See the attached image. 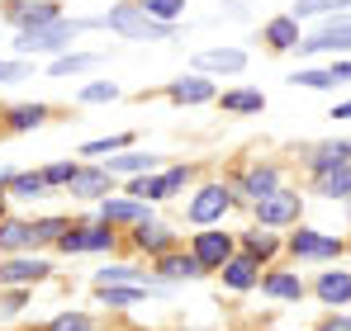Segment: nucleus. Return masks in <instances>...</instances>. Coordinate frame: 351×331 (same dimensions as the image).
Returning <instances> with one entry per match:
<instances>
[{
	"label": "nucleus",
	"instance_id": "nucleus-9",
	"mask_svg": "<svg viewBox=\"0 0 351 331\" xmlns=\"http://www.w3.org/2000/svg\"><path fill=\"white\" fill-rule=\"evenodd\" d=\"M58 246L62 251H105V246H114V232L110 227H71Z\"/></svg>",
	"mask_w": 351,
	"mask_h": 331
},
{
	"label": "nucleus",
	"instance_id": "nucleus-32",
	"mask_svg": "<svg viewBox=\"0 0 351 331\" xmlns=\"http://www.w3.org/2000/svg\"><path fill=\"white\" fill-rule=\"evenodd\" d=\"M105 100H119L114 81H90V85L81 90V105H105Z\"/></svg>",
	"mask_w": 351,
	"mask_h": 331
},
{
	"label": "nucleus",
	"instance_id": "nucleus-36",
	"mask_svg": "<svg viewBox=\"0 0 351 331\" xmlns=\"http://www.w3.org/2000/svg\"><path fill=\"white\" fill-rule=\"evenodd\" d=\"M276 246H280V241H276L271 232H247V256H252V261H256V256H271Z\"/></svg>",
	"mask_w": 351,
	"mask_h": 331
},
{
	"label": "nucleus",
	"instance_id": "nucleus-21",
	"mask_svg": "<svg viewBox=\"0 0 351 331\" xmlns=\"http://www.w3.org/2000/svg\"><path fill=\"white\" fill-rule=\"evenodd\" d=\"M100 289H114V284H133V289H157V284H147V279L138 275V270H128V265H110V270H100L95 275Z\"/></svg>",
	"mask_w": 351,
	"mask_h": 331
},
{
	"label": "nucleus",
	"instance_id": "nucleus-40",
	"mask_svg": "<svg viewBox=\"0 0 351 331\" xmlns=\"http://www.w3.org/2000/svg\"><path fill=\"white\" fill-rule=\"evenodd\" d=\"M76 170H81V166L58 161V166H48V170H43V180H48V185H71V175H76Z\"/></svg>",
	"mask_w": 351,
	"mask_h": 331
},
{
	"label": "nucleus",
	"instance_id": "nucleus-1",
	"mask_svg": "<svg viewBox=\"0 0 351 331\" xmlns=\"http://www.w3.org/2000/svg\"><path fill=\"white\" fill-rule=\"evenodd\" d=\"M105 19H58V24H43V29H29V34H19L14 38V53L29 57V53H62V48H71V38L76 34H86V29H100Z\"/></svg>",
	"mask_w": 351,
	"mask_h": 331
},
{
	"label": "nucleus",
	"instance_id": "nucleus-20",
	"mask_svg": "<svg viewBox=\"0 0 351 331\" xmlns=\"http://www.w3.org/2000/svg\"><path fill=\"white\" fill-rule=\"evenodd\" d=\"M318 194H328V199H347V194H351V166L323 170V175H318Z\"/></svg>",
	"mask_w": 351,
	"mask_h": 331
},
{
	"label": "nucleus",
	"instance_id": "nucleus-43",
	"mask_svg": "<svg viewBox=\"0 0 351 331\" xmlns=\"http://www.w3.org/2000/svg\"><path fill=\"white\" fill-rule=\"evenodd\" d=\"M318 331H351V322H347V317H337V322H328V327H318Z\"/></svg>",
	"mask_w": 351,
	"mask_h": 331
},
{
	"label": "nucleus",
	"instance_id": "nucleus-30",
	"mask_svg": "<svg viewBox=\"0 0 351 331\" xmlns=\"http://www.w3.org/2000/svg\"><path fill=\"white\" fill-rule=\"evenodd\" d=\"M43 118H48L43 105H19V109H10V128H19V133H24V128H38Z\"/></svg>",
	"mask_w": 351,
	"mask_h": 331
},
{
	"label": "nucleus",
	"instance_id": "nucleus-13",
	"mask_svg": "<svg viewBox=\"0 0 351 331\" xmlns=\"http://www.w3.org/2000/svg\"><path fill=\"white\" fill-rule=\"evenodd\" d=\"M266 43L276 48V53H285V48H299L304 38H299V19L294 14H280V19H271L266 24Z\"/></svg>",
	"mask_w": 351,
	"mask_h": 331
},
{
	"label": "nucleus",
	"instance_id": "nucleus-25",
	"mask_svg": "<svg viewBox=\"0 0 351 331\" xmlns=\"http://www.w3.org/2000/svg\"><path fill=\"white\" fill-rule=\"evenodd\" d=\"M90 66H100L95 53H66V57L53 62V76H81V71H90Z\"/></svg>",
	"mask_w": 351,
	"mask_h": 331
},
{
	"label": "nucleus",
	"instance_id": "nucleus-8",
	"mask_svg": "<svg viewBox=\"0 0 351 331\" xmlns=\"http://www.w3.org/2000/svg\"><path fill=\"white\" fill-rule=\"evenodd\" d=\"M185 175H190V170H167V175H157V180H147V175H143V180H133V185H128V194H133V199H143V204H147V199H167V194H176V189L185 185Z\"/></svg>",
	"mask_w": 351,
	"mask_h": 331
},
{
	"label": "nucleus",
	"instance_id": "nucleus-18",
	"mask_svg": "<svg viewBox=\"0 0 351 331\" xmlns=\"http://www.w3.org/2000/svg\"><path fill=\"white\" fill-rule=\"evenodd\" d=\"M110 222H147V204L143 199H114V204H105V227Z\"/></svg>",
	"mask_w": 351,
	"mask_h": 331
},
{
	"label": "nucleus",
	"instance_id": "nucleus-45",
	"mask_svg": "<svg viewBox=\"0 0 351 331\" xmlns=\"http://www.w3.org/2000/svg\"><path fill=\"white\" fill-rule=\"evenodd\" d=\"M0 213H5V194H0Z\"/></svg>",
	"mask_w": 351,
	"mask_h": 331
},
{
	"label": "nucleus",
	"instance_id": "nucleus-31",
	"mask_svg": "<svg viewBox=\"0 0 351 331\" xmlns=\"http://www.w3.org/2000/svg\"><path fill=\"white\" fill-rule=\"evenodd\" d=\"M261 289H266V293H276V298H299V293H304V284H299L294 275H271Z\"/></svg>",
	"mask_w": 351,
	"mask_h": 331
},
{
	"label": "nucleus",
	"instance_id": "nucleus-17",
	"mask_svg": "<svg viewBox=\"0 0 351 331\" xmlns=\"http://www.w3.org/2000/svg\"><path fill=\"white\" fill-rule=\"evenodd\" d=\"M157 270H162V279H199L204 275V265L195 256H162Z\"/></svg>",
	"mask_w": 351,
	"mask_h": 331
},
{
	"label": "nucleus",
	"instance_id": "nucleus-39",
	"mask_svg": "<svg viewBox=\"0 0 351 331\" xmlns=\"http://www.w3.org/2000/svg\"><path fill=\"white\" fill-rule=\"evenodd\" d=\"M24 76H29V62H19V57H14V62H10V57H0V85L24 81Z\"/></svg>",
	"mask_w": 351,
	"mask_h": 331
},
{
	"label": "nucleus",
	"instance_id": "nucleus-33",
	"mask_svg": "<svg viewBox=\"0 0 351 331\" xmlns=\"http://www.w3.org/2000/svg\"><path fill=\"white\" fill-rule=\"evenodd\" d=\"M133 137L128 133H119V137H100V142H86L81 147V157H105V152H119V147H128Z\"/></svg>",
	"mask_w": 351,
	"mask_h": 331
},
{
	"label": "nucleus",
	"instance_id": "nucleus-11",
	"mask_svg": "<svg viewBox=\"0 0 351 331\" xmlns=\"http://www.w3.org/2000/svg\"><path fill=\"white\" fill-rule=\"evenodd\" d=\"M242 189H247V194L261 204V199H271V194L280 189V175H276L271 166H252V170L242 175Z\"/></svg>",
	"mask_w": 351,
	"mask_h": 331
},
{
	"label": "nucleus",
	"instance_id": "nucleus-7",
	"mask_svg": "<svg viewBox=\"0 0 351 331\" xmlns=\"http://www.w3.org/2000/svg\"><path fill=\"white\" fill-rule=\"evenodd\" d=\"M256 218L266 222V227L294 222V218H299V194H290V189H276L271 199H261V204H256Z\"/></svg>",
	"mask_w": 351,
	"mask_h": 331
},
{
	"label": "nucleus",
	"instance_id": "nucleus-16",
	"mask_svg": "<svg viewBox=\"0 0 351 331\" xmlns=\"http://www.w3.org/2000/svg\"><path fill=\"white\" fill-rule=\"evenodd\" d=\"M48 275V261H10L0 265V284H34Z\"/></svg>",
	"mask_w": 351,
	"mask_h": 331
},
{
	"label": "nucleus",
	"instance_id": "nucleus-37",
	"mask_svg": "<svg viewBox=\"0 0 351 331\" xmlns=\"http://www.w3.org/2000/svg\"><path fill=\"white\" fill-rule=\"evenodd\" d=\"M66 232H71V227H66L62 218H43V222H34V237H38V241H62Z\"/></svg>",
	"mask_w": 351,
	"mask_h": 331
},
{
	"label": "nucleus",
	"instance_id": "nucleus-41",
	"mask_svg": "<svg viewBox=\"0 0 351 331\" xmlns=\"http://www.w3.org/2000/svg\"><path fill=\"white\" fill-rule=\"evenodd\" d=\"M48 331H90V317H81V313H66V317H58Z\"/></svg>",
	"mask_w": 351,
	"mask_h": 331
},
{
	"label": "nucleus",
	"instance_id": "nucleus-24",
	"mask_svg": "<svg viewBox=\"0 0 351 331\" xmlns=\"http://www.w3.org/2000/svg\"><path fill=\"white\" fill-rule=\"evenodd\" d=\"M223 279H228L233 289H252V284H256V261H252V256L228 261V265H223Z\"/></svg>",
	"mask_w": 351,
	"mask_h": 331
},
{
	"label": "nucleus",
	"instance_id": "nucleus-26",
	"mask_svg": "<svg viewBox=\"0 0 351 331\" xmlns=\"http://www.w3.org/2000/svg\"><path fill=\"white\" fill-rule=\"evenodd\" d=\"M223 109H233V114H261V109H266V100H261V90H228V95H223Z\"/></svg>",
	"mask_w": 351,
	"mask_h": 331
},
{
	"label": "nucleus",
	"instance_id": "nucleus-28",
	"mask_svg": "<svg viewBox=\"0 0 351 331\" xmlns=\"http://www.w3.org/2000/svg\"><path fill=\"white\" fill-rule=\"evenodd\" d=\"M157 157H143V152H128V157H110V175L114 170H128V175H143V170H152Z\"/></svg>",
	"mask_w": 351,
	"mask_h": 331
},
{
	"label": "nucleus",
	"instance_id": "nucleus-4",
	"mask_svg": "<svg viewBox=\"0 0 351 331\" xmlns=\"http://www.w3.org/2000/svg\"><path fill=\"white\" fill-rule=\"evenodd\" d=\"M228 209H233V194H228L223 185H204V189L190 199V222H219Z\"/></svg>",
	"mask_w": 351,
	"mask_h": 331
},
{
	"label": "nucleus",
	"instance_id": "nucleus-6",
	"mask_svg": "<svg viewBox=\"0 0 351 331\" xmlns=\"http://www.w3.org/2000/svg\"><path fill=\"white\" fill-rule=\"evenodd\" d=\"M195 261H199L204 270H223V265L233 261L228 232H199V237H195Z\"/></svg>",
	"mask_w": 351,
	"mask_h": 331
},
{
	"label": "nucleus",
	"instance_id": "nucleus-12",
	"mask_svg": "<svg viewBox=\"0 0 351 331\" xmlns=\"http://www.w3.org/2000/svg\"><path fill=\"white\" fill-rule=\"evenodd\" d=\"M66 189L76 199H100V194H110V170H76Z\"/></svg>",
	"mask_w": 351,
	"mask_h": 331
},
{
	"label": "nucleus",
	"instance_id": "nucleus-5",
	"mask_svg": "<svg viewBox=\"0 0 351 331\" xmlns=\"http://www.w3.org/2000/svg\"><path fill=\"white\" fill-rule=\"evenodd\" d=\"M347 48H351V14L332 19L328 29H318L313 38L299 43V53H347Z\"/></svg>",
	"mask_w": 351,
	"mask_h": 331
},
{
	"label": "nucleus",
	"instance_id": "nucleus-42",
	"mask_svg": "<svg viewBox=\"0 0 351 331\" xmlns=\"http://www.w3.org/2000/svg\"><path fill=\"white\" fill-rule=\"evenodd\" d=\"M332 81H351V62H337L332 66Z\"/></svg>",
	"mask_w": 351,
	"mask_h": 331
},
{
	"label": "nucleus",
	"instance_id": "nucleus-14",
	"mask_svg": "<svg viewBox=\"0 0 351 331\" xmlns=\"http://www.w3.org/2000/svg\"><path fill=\"white\" fill-rule=\"evenodd\" d=\"M195 66H199V71H242V66H247V53H237V48H214V53L195 57Z\"/></svg>",
	"mask_w": 351,
	"mask_h": 331
},
{
	"label": "nucleus",
	"instance_id": "nucleus-10",
	"mask_svg": "<svg viewBox=\"0 0 351 331\" xmlns=\"http://www.w3.org/2000/svg\"><path fill=\"white\" fill-rule=\"evenodd\" d=\"M167 95H171L176 105H204V100H214V85L204 76H180V81H171Z\"/></svg>",
	"mask_w": 351,
	"mask_h": 331
},
{
	"label": "nucleus",
	"instance_id": "nucleus-22",
	"mask_svg": "<svg viewBox=\"0 0 351 331\" xmlns=\"http://www.w3.org/2000/svg\"><path fill=\"white\" fill-rule=\"evenodd\" d=\"M138 246H143V251H162V256H171V232H167L162 222H143V227H138Z\"/></svg>",
	"mask_w": 351,
	"mask_h": 331
},
{
	"label": "nucleus",
	"instance_id": "nucleus-23",
	"mask_svg": "<svg viewBox=\"0 0 351 331\" xmlns=\"http://www.w3.org/2000/svg\"><path fill=\"white\" fill-rule=\"evenodd\" d=\"M351 0H294V19H313V14H347Z\"/></svg>",
	"mask_w": 351,
	"mask_h": 331
},
{
	"label": "nucleus",
	"instance_id": "nucleus-19",
	"mask_svg": "<svg viewBox=\"0 0 351 331\" xmlns=\"http://www.w3.org/2000/svg\"><path fill=\"white\" fill-rule=\"evenodd\" d=\"M34 241V222H0V251H24Z\"/></svg>",
	"mask_w": 351,
	"mask_h": 331
},
{
	"label": "nucleus",
	"instance_id": "nucleus-3",
	"mask_svg": "<svg viewBox=\"0 0 351 331\" xmlns=\"http://www.w3.org/2000/svg\"><path fill=\"white\" fill-rule=\"evenodd\" d=\"M5 19L19 29V34H29V29H43V24H58L62 10L53 0H10L5 5Z\"/></svg>",
	"mask_w": 351,
	"mask_h": 331
},
{
	"label": "nucleus",
	"instance_id": "nucleus-29",
	"mask_svg": "<svg viewBox=\"0 0 351 331\" xmlns=\"http://www.w3.org/2000/svg\"><path fill=\"white\" fill-rule=\"evenodd\" d=\"M10 189H14L19 199H38V194L48 189V180H43V170H34V175H14V180H10Z\"/></svg>",
	"mask_w": 351,
	"mask_h": 331
},
{
	"label": "nucleus",
	"instance_id": "nucleus-38",
	"mask_svg": "<svg viewBox=\"0 0 351 331\" xmlns=\"http://www.w3.org/2000/svg\"><path fill=\"white\" fill-rule=\"evenodd\" d=\"M294 85H308V90H328L332 85V71H294Z\"/></svg>",
	"mask_w": 351,
	"mask_h": 331
},
{
	"label": "nucleus",
	"instance_id": "nucleus-44",
	"mask_svg": "<svg viewBox=\"0 0 351 331\" xmlns=\"http://www.w3.org/2000/svg\"><path fill=\"white\" fill-rule=\"evenodd\" d=\"M332 118H351V100H347V105H337V109H332Z\"/></svg>",
	"mask_w": 351,
	"mask_h": 331
},
{
	"label": "nucleus",
	"instance_id": "nucleus-35",
	"mask_svg": "<svg viewBox=\"0 0 351 331\" xmlns=\"http://www.w3.org/2000/svg\"><path fill=\"white\" fill-rule=\"evenodd\" d=\"M100 293H105V303H110V308H123V303L143 298L147 289H133V284H114V289H100Z\"/></svg>",
	"mask_w": 351,
	"mask_h": 331
},
{
	"label": "nucleus",
	"instance_id": "nucleus-2",
	"mask_svg": "<svg viewBox=\"0 0 351 331\" xmlns=\"http://www.w3.org/2000/svg\"><path fill=\"white\" fill-rule=\"evenodd\" d=\"M105 29H114L123 38H171V24L152 19L143 5H114V10L105 14Z\"/></svg>",
	"mask_w": 351,
	"mask_h": 331
},
{
	"label": "nucleus",
	"instance_id": "nucleus-34",
	"mask_svg": "<svg viewBox=\"0 0 351 331\" xmlns=\"http://www.w3.org/2000/svg\"><path fill=\"white\" fill-rule=\"evenodd\" d=\"M180 5H185V0H143V10H147L152 19H162V24H171L176 14H180Z\"/></svg>",
	"mask_w": 351,
	"mask_h": 331
},
{
	"label": "nucleus",
	"instance_id": "nucleus-27",
	"mask_svg": "<svg viewBox=\"0 0 351 331\" xmlns=\"http://www.w3.org/2000/svg\"><path fill=\"white\" fill-rule=\"evenodd\" d=\"M318 298H323V303H347L351 298V275H323L318 279Z\"/></svg>",
	"mask_w": 351,
	"mask_h": 331
},
{
	"label": "nucleus",
	"instance_id": "nucleus-15",
	"mask_svg": "<svg viewBox=\"0 0 351 331\" xmlns=\"http://www.w3.org/2000/svg\"><path fill=\"white\" fill-rule=\"evenodd\" d=\"M290 251H294V256H337L342 246H337L332 237H318V232H294Z\"/></svg>",
	"mask_w": 351,
	"mask_h": 331
}]
</instances>
